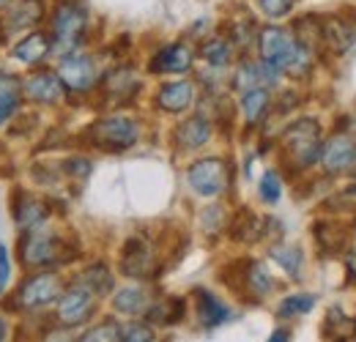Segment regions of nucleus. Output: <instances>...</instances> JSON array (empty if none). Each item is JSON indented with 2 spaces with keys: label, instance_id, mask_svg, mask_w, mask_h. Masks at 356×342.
<instances>
[{
  "label": "nucleus",
  "instance_id": "obj_45",
  "mask_svg": "<svg viewBox=\"0 0 356 342\" xmlns=\"http://www.w3.org/2000/svg\"><path fill=\"white\" fill-rule=\"evenodd\" d=\"M8 3H11V0H0V8H3V6H8Z\"/></svg>",
  "mask_w": 356,
  "mask_h": 342
},
{
  "label": "nucleus",
  "instance_id": "obj_43",
  "mask_svg": "<svg viewBox=\"0 0 356 342\" xmlns=\"http://www.w3.org/2000/svg\"><path fill=\"white\" fill-rule=\"evenodd\" d=\"M6 334H8V323H6L3 315H0V342H6Z\"/></svg>",
  "mask_w": 356,
  "mask_h": 342
},
{
  "label": "nucleus",
  "instance_id": "obj_42",
  "mask_svg": "<svg viewBox=\"0 0 356 342\" xmlns=\"http://www.w3.org/2000/svg\"><path fill=\"white\" fill-rule=\"evenodd\" d=\"M285 340H288V332H274L268 342H285Z\"/></svg>",
  "mask_w": 356,
  "mask_h": 342
},
{
  "label": "nucleus",
  "instance_id": "obj_41",
  "mask_svg": "<svg viewBox=\"0 0 356 342\" xmlns=\"http://www.w3.org/2000/svg\"><path fill=\"white\" fill-rule=\"evenodd\" d=\"M42 342H77V337L72 334V329H63V326H60V329L49 332V334H47Z\"/></svg>",
  "mask_w": 356,
  "mask_h": 342
},
{
  "label": "nucleus",
  "instance_id": "obj_3",
  "mask_svg": "<svg viewBox=\"0 0 356 342\" xmlns=\"http://www.w3.org/2000/svg\"><path fill=\"white\" fill-rule=\"evenodd\" d=\"M321 127L312 121V118H305V121H296L285 129L282 134V148L288 154V159L299 168V170H307L318 162L321 156Z\"/></svg>",
  "mask_w": 356,
  "mask_h": 342
},
{
  "label": "nucleus",
  "instance_id": "obj_40",
  "mask_svg": "<svg viewBox=\"0 0 356 342\" xmlns=\"http://www.w3.org/2000/svg\"><path fill=\"white\" fill-rule=\"evenodd\" d=\"M8 277H11V263H8V250L0 244V293H3V288H6V282H8Z\"/></svg>",
  "mask_w": 356,
  "mask_h": 342
},
{
  "label": "nucleus",
  "instance_id": "obj_32",
  "mask_svg": "<svg viewBox=\"0 0 356 342\" xmlns=\"http://www.w3.org/2000/svg\"><path fill=\"white\" fill-rule=\"evenodd\" d=\"M315 299H312L310 293H296V296H288V299H282L280 304V315L282 318H293V315H305V312H310Z\"/></svg>",
  "mask_w": 356,
  "mask_h": 342
},
{
  "label": "nucleus",
  "instance_id": "obj_9",
  "mask_svg": "<svg viewBox=\"0 0 356 342\" xmlns=\"http://www.w3.org/2000/svg\"><path fill=\"white\" fill-rule=\"evenodd\" d=\"M321 165L329 172H343L351 170L356 162V137L348 131H337L332 134L323 145H321Z\"/></svg>",
  "mask_w": 356,
  "mask_h": 342
},
{
  "label": "nucleus",
  "instance_id": "obj_24",
  "mask_svg": "<svg viewBox=\"0 0 356 342\" xmlns=\"http://www.w3.org/2000/svg\"><path fill=\"white\" fill-rule=\"evenodd\" d=\"M77 282H80L83 288H88L96 299H99V296H107V293L113 291V274H110V268H107L104 263H93V266H88V268L80 274Z\"/></svg>",
  "mask_w": 356,
  "mask_h": 342
},
{
  "label": "nucleus",
  "instance_id": "obj_13",
  "mask_svg": "<svg viewBox=\"0 0 356 342\" xmlns=\"http://www.w3.org/2000/svg\"><path fill=\"white\" fill-rule=\"evenodd\" d=\"M44 19V3L42 0H17L6 8L3 14V31L17 33V31H31Z\"/></svg>",
  "mask_w": 356,
  "mask_h": 342
},
{
  "label": "nucleus",
  "instance_id": "obj_11",
  "mask_svg": "<svg viewBox=\"0 0 356 342\" xmlns=\"http://www.w3.org/2000/svg\"><path fill=\"white\" fill-rule=\"evenodd\" d=\"M121 271L132 279H148L154 274V250L143 236H132L121 250Z\"/></svg>",
  "mask_w": 356,
  "mask_h": 342
},
{
  "label": "nucleus",
  "instance_id": "obj_19",
  "mask_svg": "<svg viewBox=\"0 0 356 342\" xmlns=\"http://www.w3.org/2000/svg\"><path fill=\"white\" fill-rule=\"evenodd\" d=\"M192 99H195V86L186 83V80L168 83V86H162V90L156 93V104L165 113H184L192 104Z\"/></svg>",
  "mask_w": 356,
  "mask_h": 342
},
{
  "label": "nucleus",
  "instance_id": "obj_44",
  "mask_svg": "<svg viewBox=\"0 0 356 342\" xmlns=\"http://www.w3.org/2000/svg\"><path fill=\"white\" fill-rule=\"evenodd\" d=\"M348 195H351V197H356V184H351V186H348Z\"/></svg>",
  "mask_w": 356,
  "mask_h": 342
},
{
  "label": "nucleus",
  "instance_id": "obj_10",
  "mask_svg": "<svg viewBox=\"0 0 356 342\" xmlns=\"http://www.w3.org/2000/svg\"><path fill=\"white\" fill-rule=\"evenodd\" d=\"M58 77L60 83L66 86V90H77V93H86L96 86V66L88 55H80V52H72L60 60L58 66Z\"/></svg>",
  "mask_w": 356,
  "mask_h": 342
},
{
  "label": "nucleus",
  "instance_id": "obj_6",
  "mask_svg": "<svg viewBox=\"0 0 356 342\" xmlns=\"http://www.w3.org/2000/svg\"><path fill=\"white\" fill-rule=\"evenodd\" d=\"M60 293H63V282H60V277L58 274H52V271H44V274H36V277H28L22 285H19V291H17V307L19 309H31V312H36V309H44L49 304H55V301L60 299Z\"/></svg>",
  "mask_w": 356,
  "mask_h": 342
},
{
  "label": "nucleus",
  "instance_id": "obj_21",
  "mask_svg": "<svg viewBox=\"0 0 356 342\" xmlns=\"http://www.w3.org/2000/svg\"><path fill=\"white\" fill-rule=\"evenodd\" d=\"M49 49H52V42L47 39L44 33H36V31H33V33H28L22 42L11 49V55H14L19 63H39V60H44Z\"/></svg>",
  "mask_w": 356,
  "mask_h": 342
},
{
  "label": "nucleus",
  "instance_id": "obj_29",
  "mask_svg": "<svg viewBox=\"0 0 356 342\" xmlns=\"http://www.w3.org/2000/svg\"><path fill=\"white\" fill-rule=\"evenodd\" d=\"M148 318L156 323H178L184 318V299H165L148 307Z\"/></svg>",
  "mask_w": 356,
  "mask_h": 342
},
{
  "label": "nucleus",
  "instance_id": "obj_34",
  "mask_svg": "<svg viewBox=\"0 0 356 342\" xmlns=\"http://www.w3.org/2000/svg\"><path fill=\"white\" fill-rule=\"evenodd\" d=\"M280 195H282L280 175L268 170L266 175L261 178V200H266V203H277V200H280Z\"/></svg>",
  "mask_w": 356,
  "mask_h": 342
},
{
  "label": "nucleus",
  "instance_id": "obj_26",
  "mask_svg": "<svg viewBox=\"0 0 356 342\" xmlns=\"http://www.w3.org/2000/svg\"><path fill=\"white\" fill-rule=\"evenodd\" d=\"M268 107H271V96H268L266 88H255V90H247V93L241 96V113H244L247 124L264 121Z\"/></svg>",
  "mask_w": 356,
  "mask_h": 342
},
{
  "label": "nucleus",
  "instance_id": "obj_4",
  "mask_svg": "<svg viewBox=\"0 0 356 342\" xmlns=\"http://www.w3.org/2000/svg\"><path fill=\"white\" fill-rule=\"evenodd\" d=\"M86 22H88V14L83 8V3L77 0H60L55 6V14H52V47L58 52H66L72 55V49L77 47L83 31H86Z\"/></svg>",
  "mask_w": 356,
  "mask_h": 342
},
{
  "label": "nucleus",
  "instance_id": "obj_23",
  "mask_svg": "<svg viewBox=\"0 0 356 342\" xmlns=\"http://www.w3.org/2000/svg\"><path fill=\"white\" fill-rule=\"evenodd\" d=\"M195 296H197V318L203 326H220L230 318V309L209 291H197Z\"/></svg>",
  "mask_w": 356,
  "mask_h": 342
},
{
  "label": "nucleus",
  "instance_id": "obj_35",
  "mask_svg": "<svg viewBox=\"0 0 356 342\" xmlns=\"http://www.w3.org/2000/svg\"><path fill=\"white\" fill-rule=\"evenodd\" d=\"M293 3H296V0H258V6L264 8V14L271 17V19L285 17V14L293 8Z\"/></svg>",
  "mask_w": 356,
  "mask_h": 342
},
{
  "label": "nucleus",
  "instance_id": "obj_27",
  "mask_svg": "<svg viewBox=\"0 0 356 342\" xmlns=\"http://www.w3.org/2000/svg\"><path fill=\"white\" fill-rule=\"evenodd\" d=\"M200 55H203V60L209 66H227L230 58H233V44L222 39V36H214V39H209L200 47Z\"/></svg>",
  "mask_w": 356,
  "mask_h": 342
},
{
  "label": "nucleus",
  "instance_id": "obj_17",
  "mask_svg": "<svg viewBox=\"0 0 356 342\" xmlns=\"http://www.w3.org/2000/svg\"><path fill=\"white\" fill-rule=\"evenodd\" d=\"M49 216V206H47L42 197H33V195H19L14 200V219H17V227L19 230H36L42 222Z\"/></svg>",
  "mask_w": 356,
  "mask_h": 342
},
{
  "label": "nucleus",
  "instance_id": "obj_12",
  "mask_svg": "<svg viewBox=\"0 0 356 342\" xmlns=\"http://www.w3.org/2000/svg\"><path fill=\"white\" fill-rule=\"evenodd\" d=\"M22 93L39 104H58L66 99V86L55 72H36L22 80Z\"/></svg>",
  "mask_w": 356,
  "mask_h": 342
},
{
  "label": "nucleus",
  "instance_id": "obj_31",
  "mask_svg": "<svg viewBox=\"0 0 356 342\" xmlns=\"http://www.w3.org/2000/svg\"><path fill=\"white\" fill-rule=\"evenodd\" d=\"M271 257L291 274V277H296L299 274V268H302V252L296 250V247H288V244H277V247H271Z\"/></svg>",
  "mask_w": 356,
  "mask_h": 342
},
{
  "label": "nucleus",
  "instance_id": "obj_25",
  "mask_svg": "<svg viewBox=\"0 0 356 342\" xmlns=\"http://www.w3.org/2000/svg\"><path fill=\"white\" fill-rule=\"evenodd\" d=\"M241 277H244V288H247V293H250V296H255V299L268 296V293H271V288H274L271 274L266 271V266H261V263H247Z\"/></svg>",
  "mask_w": 356,
  "mask_h": 342
},
{
  "label": "nucleus",
  "instance_id": "obj_14",
  "mask_svg": "<svg viewBox=\"0 0 356 342\" xmlns=\"http://www.w3.org/2000/svg\"><path fill=\"white\" fill-rule=\"evenodd\" d=\"M195 60V52L186 44H168L151 58V72L154 74H181L189 72Z\"/></svg>",
  "mask_w": 356,
  "mask_h": 342
},
{
  "label": "nucleus",
  "instance_id": "obj_18",
  "mask_svg": "<svg viewBox=\"0 0 356 342\" xmlns=\"http://www.w3.org/2000/svg\"><path fill=\"white\" fill-rule=\"evenodd\" d=\"M209 137H211V124H209L206 118H200V115L186 118L184 124H178L176 134H173L176 145L178 148H184V151H195V148L206 145Z\"/></svg>",
  "mask_w": 356,
  "mask_h": 342
},
{
  "label": "nucleus",
  "instance_id": "obj_46",
  "mask_svg": "<svg viewBox=\"0 0 356 342\" xmlns=\"http://www.w3.org/2000/svg\"><path fill=\"white\" fill-rule=\"evenodd\" d=\"M351 170H354V172H356V162H354V168H351Z\"/></svg>",
  "mask_w": 356,
  "mask_h": 342
},
{
  "label": "nucleus",
  "instance_id": "obj_38",
  "mask_svg": "<svg viewBox=\"0 0 356 342\" xmlns=\"http://www.w3.org/2000/svg\"><path fill=\"white\" fill-rule=\"evenodd\" d=\"M17 107H19V99H0V127L14 118Z\"/></svg>",
  "mask_w": 356,
  "mask_h": 342
},
{
  "label": "nucleus",
  "instance_id": "obj_2",
  "mask_svg": "<svg viewBox=\"0 0 356 342\" xmlns=\"http://www.w3.org/2000/svg\"><path fill=\"white\" fill-rule=\"evenodd\" d=\"M72 257H74V247H69L63 238L44 230H28L19 241V260L25 268H52V266L69 263Z\"/></svg>",
  "mask_w": 356,
  "mask_h": 342
},
{
  "label": "nucleus",
  "instance_id": "obj_7",
  "mask_svg": "<svg viewBox=\"0 0 356 342\" xmlns=\"http://www.w3.org/2000/svg\"><path fill=\"white\" fill-rule=\"evenodd\" d=\"M96 309V296L88 288H83L80 282H74L72 288H66L58 299V323L63 329H74L83 326Z\"/></svg>",
  "mask_w": 356,
  "mask_h": 342
},
{
  "label": "nucleus",
  "instance_id": "obj_22",
  "mask_svg": "<svg viewBox=\"0 0 356 342\" xmlns=\"http://www.w3.org/2000/svg\"><path fill=\"white\" fill-rule=\"evenodd\" d=\"M151 293L145 288H137V285H129V288H121L113 299V307L124 315H140V312H148L151 307Z\"/></svg>",
  "mask_w": 356,
  "mask_h": 342
},
{
  "label": "nucleus",
  "instance_id": "obj_16",
  "mask_svg": "<svg viewBox=\"0 0 356 342\" xmlns=\"http://www.w3.org/2000/svg\"><path fill=\"white\" fill-rule=\"evenodd\" d=\"M321 42L326 44L332 52L343 55L356 42L354 28L346 19H340V17H326V19H321Z\"/></svg>",
  "mask_w": 356,
  "mask_h": 342
},
{
  "label": "nucleus",
  "instance_id": "obj_33",
  "mask_svg": "<svg viewBox=\"0 0 356 342\" xmlns=\"http://www.w3.org/2000/svg\"><path fill=\"white\" fill-rule=\"evenodd\" d=\"M121 342H154V329L148 323L121 326Z\"/></svg>",
  "mask_w": 356,
  "mask_h": 342
},
{
  "label": "nucleus",
  "instance_id": "obj_20",
  "mask_svg": "<svg viewBox=\"0 0 356 342\" xmlns=\"http://www.w3.org/2000/svg\"><path fill=\"white\" fill-rule=\"evenodd\" d=\"M323 334L329 342H354L356 340V318H348L343 309H329L323 320Z\"/></svg>",
  "mask_w": 356,
  "mask_h": 342
},
{
  "label": "nucleus",
  "instance_id": "obj_36",
  "mask_svg": "<svg viewBox=\"0 0 356 342\" xmlns=\"http://www.w3.org/2000/svg\"><path fill=\"white\" fill-rule=\"evenodd\" d=\"M22 83L14 74H0V99H19Z\"/></svg>",
  "mask_w": 356,
  "mask_h": 342
},
{
  "label": "nucleus",
  "instance_id": "obj_5",
  "mask_svg": "<svg viewBox=\"0 0 356 342\" xmlns=\"http://www.w3.org/2000/svg\"><path fill=\"white\" fill-rule=\"evenodd\" d=\"M88 137L96 148H104V151H127V148H132L134 142H137L140 129L127 115H107V118H99L96 124H90Z\"/></svg>",
  "mask_w": 356,
  "mask_h": 342
},
{
  "label": "nucleus",
  "instance_id": "obj_28",
  "mask_svg": "<svg viewBox=\"0 0 356 342\" xmlns=\"http://www.w3.org/2000/svg\"><path fill=\"white\" fill-rule=\"evenodd\" d=\"M264 236V219L252 214V211H241L236 225H233V238L238 241H255Z\"/></svg>",
  "mask_w": 356,
  "mask_h": 342
},
{
  "label": "nucleus",
  "instance_id": "obj_39",
  "mask_svg": "<svg viewBox=\"0 0 356 342\" xmlns=\"http://www.w3.org/2000/svg\"><path fill=\"white\" fill-rule=\"evenodd\" d=\"M252 39V22H244V25H233V42L247 47Z\"/></svg>",
  "mask_w": 356,
  "mask_h": 342
},
{
  "label": "nucleus",
  "instance_id": "obj_37",
  "mask_svg": "<svg viewBox=\"0 0 356 342\" xmlns=\"http://www.w3.org/2000/svg\"><path fill=\"white\" fill-rule=\"evenodd\" d=\"M63 172L72 175V178H86L90 172V162L83 159V156H74V159H69V162L63 165Z\"/></svg>",
  "mask_w": 356,
  "mask_h": 342
},
{
  "label": "nucleus",
  "instance_id": "obj_1",
  "mask_svg": "<svg viewBox=\"0 0 356 342\" xmlns=\"http://www.w3.org/2000/svg\"><path fill=\"white\" fill-rule=\"evenodd\" d=\"M261 60L271 66L277 74L285 72V74H293V77H305L312 66V55L310 49H305L302 44H296V39L282 31V28H264L261 36Z\"/></svg>",
  "mask_w": 356,
  "mask_h": 342
},
{
  "label": "nucleus",
  "instance_id": "obj_8",
  "mask_svg": "<svg viewBox=\"0 0 356 342\" xmlns=\"http://www.w3.org/2000/svg\"><path fill=\"white\" fill-rule=\"evenodd\" d=\"M186 181L200 197H217L227 186V165L222 159H200L189 168Z\"/></svg>",
  "mask_w": 356,
  "mask_h": 342
},
{
  "label": "nucleus",
  "instance_id": "obj_15",
  "mask_svg": "<svg viewBox=\"0 0 356 342\" xmlns=\"http://www.w3.org/2000/svg\"><path fill=\"white\" fill-rule=\"evenodd\" d=\"M102 88H104V96H107V99L124 104V101H129L134 93L140 90V80H137V72H134V69L121 66V69H113V72L102 80Z\"/></svg>",
  "mask_w": 356,
  "mask_h": 342
},
{
  "label": "nucleus",
  "instance_id": "obj_30",
  "mask_svg": "<svg viewBox=\"0 0 356 342\" xmlns=\"http://www.w3.org/2000/svg\"><path fill=\"white\" fill-rule=\"evenodd\" d=\"M77 342H121V323H115V320L96 323Z\"/></svg>",
  "mask_w": 356,
  "mask_h": 342
}]
</instances>
